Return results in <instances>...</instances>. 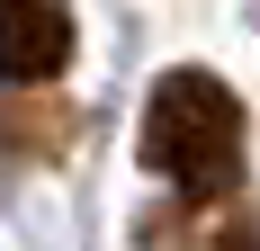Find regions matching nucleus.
<instances>
[{
	"instance_id": "obj_1",
	"label": "nucleus",
	"mask_w": 260,
	"mask_h": 251,
	"mask_svg": "<svg viewBox=\"0 0 260 251\" xmlns=\"http://www.w3.org/2000/svg\"><path fill=\"white\" fill-rule=\"evenodd\" d=\"M144 171H161L180 198H215L242 171V99L215 72L180 63L144 99Z\"/></svg>"
},
{
	"instance_id": "obj_2",
	"label": "nucleus",
	"mask_w": 260,
	"mask_h": 251,
	"mask_svg": "<svg viewBox=\"0 0 260 251\" xmlns=\"http://www.w3.org/2000/svg\"><path fill=\"white\" fill-rule=\"evenodd\" d=\"M72 63V9L63 0H0V81H54Z\"/></svg>"
}]
</instances>
